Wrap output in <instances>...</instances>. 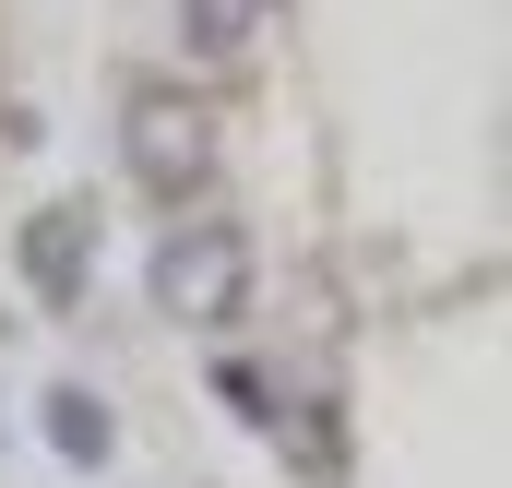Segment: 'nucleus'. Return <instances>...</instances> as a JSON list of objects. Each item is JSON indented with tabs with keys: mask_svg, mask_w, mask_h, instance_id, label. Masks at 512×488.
Listing matches in <instances>:
<instances>
[{
	"mask_svg": "<svg viewBox=\"0 0 512 488\" xmlns=\"http://www.w3.org/2000/svg\"><path fill=\"white\" fill-rule=\"evenodd\" d=\"M120 167L143 191H203L215 179V120H203V96H179V84H143L120 108Z\"/></svg>",
	"mask_w": 512,
	"mask_h": 488,
	"instance_id": "f03ea898",
	"label": "nucleus"
},
{
	"mask_svg": "<svg viewBox=\"0 0 512 488\" xmlns=\"http://www.w3.org/2000/svg\"><path fill=\"white\" fill-rule=\"evenodd\" d=\"M155 310H167L179 334H227V322L251 310V227H227V215L167 227V239H155Z\"/></svg>",
	"mask_w": 512,
	"mask_h": 488,
	"instance_id": "f257e3e1",
	"label": "nucleus"
},
{
	"mask_svg": "<svg viewBox=\"0 0 512 488\" xmlns=\"http://www.w3.org/2000/svg\"><path fill=\"white\" fill-rule=\"evenodd\" d=\"M215 405H227L239 429H286V417H298V393H286L274 369H251V358H215Z\"/></svg>",
	"mask_w": 512,
	"mask_h": 488,
	"instance_id": "39448f33",
	"label": "nucleus"
},
{
	"mask_svg": "<svg viewBox=\"0 0 512 488\" xmlns=\"http://www.w3.org/2000/svg\"><path fill=\"white\" fill-rule=\"evenodd\" d=\"M12 262H24V298H36V310H72L84 274H96V215H84V203H36Z\"/></svg>",
	"mask_w": 512,
	"mask_h": 488,
	"instance_id": "7ed1b4c3",
	"label": "nucleus"
},
{
	"mask_svg": "<svg viewBox=\"0 0 512 488\" xmlns=\"http://www.w3.org/2000/svg\"><path fill=\"white\" fill-rule=\"evenodd\" d=\"M36 429H48V453H60L72 477H108V453H120V417H108V393H84V381H48Z\"/></svg>",
	"mask_w": 512,
	"mask_h": 488,
	"instance_id": "20e7f679",
	"label": "nucleus"
},
{
	"mask_svg": "<svg viewBox=\"0 0 512 488\" xmlns=\"http://www.w3.org/2000/svg\"><path fill=\"white\" fill-rule=\"evenodd\" d=\"M251 24H262V0H179V48L191 60H239Z\"/></svg>",
	"mask_w": 512,
	"mask_h": 488,
	"instance_id": "423d86ee",
	"label": "nucleus"
}]
</instances>
